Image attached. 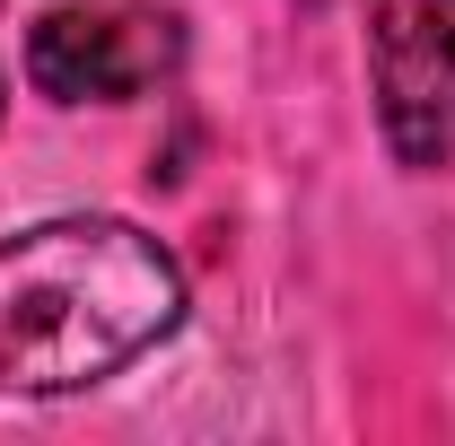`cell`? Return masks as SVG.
<instances>
[{"mask_svg": "<svg viewBox=\"0 0 455 446\" xmlns=\"http://www.w3.org/2000/svg\"><path fill=\"white\" fill-rule=\"evenodd\" d=\"M184 272L132 219L0 236V394H79L175 333Z\"/></svg>", "mask_w": 455, "mask_h": 446, "instance_id": "cell-1", "label": "cell"}, {"mask_svg": "<svg viewBox=\"0 0 455 446\" xmlns=\"http://www.w3.org/2000/svg\"><path fill=\"white\" fill-rule=\"evenodd\" d=\"M368 88L403 167H455V0H368Z\"/></svg>", "mask_w": 455, "mask_h": 446, "instance_id": "cell-2", "label": "cell"}, {"mask_svg": "<svg viewBox=\"0 0 455 446\" xmlns=\"http://www.w3.org/2000/svg\"><path fill=\"white\" fill-rule=\"evenodd\" d=\"M184 36L167 9H44L27 36V79L53 106H132L175 70Z\"/></svg>", "mask_w": 455, "mask_h": 446, "instance_id": "cell-3", "label": "cell"}]
</instances>
